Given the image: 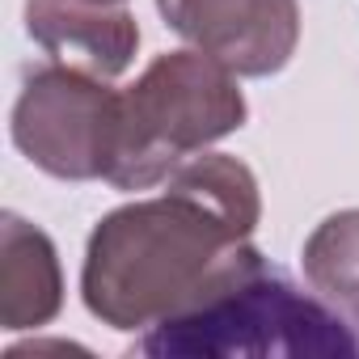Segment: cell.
<instances>
[{"instance_id": "1", "label": "cell", "mask_w": 359, "mask_h": 359, "mask_svg": "<svg viewBox=\"0 0 359 359\" xmlns=\"http://www.w3.org/2000/svg\"><path fill=\"white\" fill-rule=\"evenodd\" d=\"M262 220L258 177L245 161L203 152L165 177V195L135 199L97 220L81 296L110 330H152L254 254Z\"/></svg>"}, {"instance_id": "2", "label": "cell", "mask_w": 359, "mask_h": 359, "mask_svg": "<svg viewBox=\"0 0 359 359\" xmlns=\"http://www.w3.org/2000/svg\"><path fill=\"white\" fill-rule=\"evenodd\" d=\"M156 359H351L359 338L325 300L296 287L258 250L140 342Z\"/></svg>"}, {"instance_id": "3", "label": "cell", "mask_w": 359, "mask_h": 359, "mask_svg": "<svg viewBox=\"0 0 359 359\" xmlns=\"http://www.w3.org/2000/svg\"><path fill=\"white\" fill-rule=\"evenodd\" d=\"M245 93L237 72L203 51H165L123 93V140L110 169L114 191H148L203 152L208 144L245 127Z\"/></svg>"}, {"instance_id": "4", "label": "cell", "mask_w": 359, "mask_h": 359, "mask_svg": "<svg viewBox=\"0 0 359 359\" xmlns=\"http://www.w3.org/2000/svg\"><path fill=\"white\" fill-rule=\"evenodd\" d=\"M123 140V93L110 81L51 64L26 76L13 106V144L60 182H110Z\"/></svg>"}, {"instance_id": "5", "label": "cell", "mask_w": 359, "mask_h": 359, "mask_svg": "<svg viewBox=\"0 0 359 359\" xmlns=\"http://www.w3.org/2000/svg\"><path fill=\"white\" fill-rule=\"evenodd\" d=\"M173 34L237 76H275L300 43L296 0H156Z\"/></svg>"}, {"instance_id": "6", "label": "cell", "mask_w": 359, "mask_h": 359, "mask_svg": "<svg viewBox=\"0 0 359 359\" xmlns=\"http://www.w3.org/2000/svg\"><path fill=\"white\" fill-rule=\"evenodd\" d=\"M26 30L51 64L114 81L131 68L140 26L118 0H26Z\"/></svg>"}, {"instance_id": "7", "label": "cell", "mask_w": 359, "mask_h": 359, "mask_svg": "<svg viewBox=\"0 0 359 359\" xmlns=\"http://www.w3.org/2000/svg\"><path fill=\"white\" fill-rule=\"evenodd\" d=\"M60 309L64 271L55 241L18 212H5V224H0V321L5 330H39L55 321Z\"/></svg>"}, {"instance_id": "8", "label": "cell", "mask_w": 359, "mask_h": 359, "mask_svg": "<svg viewBox=\"0 0 359 359\" xmlns=\"http://www.w3.org/2000/svg\"><path fill=\"white\" fill-rule=\"evenodd\" d=\"M300 262L309 287L351 325H359V208L325 216L304 241Z\"/></svg>"}, {"instance_id": "9", "label": "cell", "mask_w": 359, "mask_h": 359, "mask_svg": "<svg viewBox=\"0 0 359 359\" xmlns=\"http://www.w3.org/2000/svg\"><path fill=\"white\" fill-rule=\"evenodd\" d=\"M118 5H123V0H118Z\"/></svg>"}]
</instances>
